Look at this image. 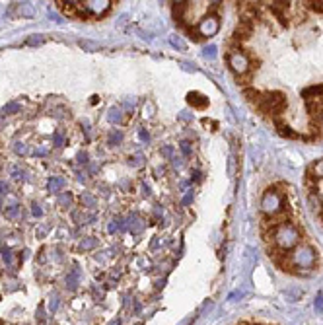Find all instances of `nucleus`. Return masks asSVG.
Wrapping results in <instances>:
<instances>
[{
    "label": "nucleus",
    "mask_w": 323,
    "mask_h": 325,
    "mask_svg": "<svg viewBox=\"0 0 323 325\" xmlns=\"http://www.w3.org/2000/svg\"><path fill=\"white\" fill-rule=\"evenodd\" d=\"M16 152H18V154H25V152H27V148H25L23 144H18V146H16Z\"/></svg>",
    "instance_id": "obj_42"
},
{
    "label": "nucleus",
    "mask_w": 323,
    "mask_h": 325,
    "mask_svg": "<svg viewBox=\"0 0 323 325\" xmlns=\"http://www.w3.org/2000/svg\"><path fill=\"white\" fill-rule=\"evenodd\" d=\"M139 137H140V140H144V142H148V140H150V135H148L146 131H140Z\"/></svg>",
    "instance_id": "obj_38"
},
{
    "label": "nucleus",
    "mask_w": 323,
    "mask_h": 325,
    "mask_svg": "<svg viewBox=\"0 0 323 325\" xmlns=\"http://www.w3.org/2000/svg\"><path fill=\"white\" fill-rule=\"evenodd\" d=\"M20 109H22V107H20V103H16V101H10V103H8V105L2 109V113H4V115H14V113H18Z\"/></svg>",
    "instance_id": "obj_18"
},
{
    "label": "nucleus",
    "mask_w": 323,
    "mask_h": 325,
    "mask_svg": "<svg viewBox=\"0 0 323 325\" xmlns=\"http://www.w3.org/2000/svg\"><path fill=\"white\" fill-rule=\"evenodd\" d=\"M179 148H181L183 156H187V158H189V156H191V152H193V150H191V142H187V140H183V142L179 144Z\"/></svg>",
    "instance_id": "obj_30"
},
{
    "label": "nucleus",
    "mask_w": 323,
    "mask_h": 325,
    "mask_svg": "<svg viewBox=\"0 0 323 325\" xmlns=\"http://www.w3.org/2000/svg\"><path fill=\"white\" fill-rule=\"evenodd\" d=\"M193 179H195V181H197V179H199V171H195V173H193V175H191V181H193Z\"/></svg>",
    "instance_id": "obj_46"
},
{
    "label": "nucleus",
    "mask_w": 323,
    "mask_h": 325,
    "mask_svg": "<svg viewBox=\"0 0 323 325\" xmlns=\"http://www.w3.org/2000/svg\"><path fill=\"white\" fill-rule=\"evenodd\" d=\"M121 230H125V222H123V218H113V222L109 224V232H121Z\"/></svg>",
    "instance_id": "obj_19"
},
{
    "label": "nucleus",
    "mask_w": 323,
    "mask_h": 325,
    "mask_svg": "<svg viewBox=\"0 0 323 325\" xmlns=\"http://www.w3.org/2000/svg\"><path fill=\"white\" fill-rule=\"evenodd\" d=\"M218 29H220V22H218V18L214 14L203 16L199 25H197V33L201 37H214L218 33Z\"/></svg>",
    "instance_id": "obj_5"
},
{
    "label": "nucleus",
    "mask_w": 323,
    "mask_h": 325,
    "mask_svg": "<svg viewBox=\"0 0 323 325\" xmlns=\"http://www.w3.org/2000/svg\"><path fill=\"white\" fill-rule=\"evenodd\" d=\"M6 191H8V185L4 181H0V193H6Z\"/></svg>",
    "instance_id": "obj_45"
},
{
    "label": "nucleus",
    "mask_w": 323,
    "mask_h": 325,
    "mask_svg": "<svg viewBox=\"0 0 323 325\" xmlns=\"http://www.w3.org/2000/svg\"><path fill=\"white\" fill-rule=\"evenodd\" d=\"M80 279H82V271H80V267H78V265H74V267L70 269V273L67 275V288H69L70 292H74V290L78 288Z\"/></svg>",
    "instance_id": "obj_8"
},
{
    "label": "nucleus",
    "mask_w": 323,
    "mask_h": 325,
    "mask_svg": "<svg viewBox=\"0 0 323 325\" xmlns=\"http://www.w3.org/2000/svg\"><path fill=\"white\" fill-rule=\"evenodd\" d=\"M29 45H41L43 43V37L39 35V37H29V41H27Z\"/></svg>",
    "instance_id": "obj_36"
},
{
    "label": "nucleus",
    "mask_w": 323,
    "mask_h": 325,
    "mask_svg": "<svg viewBox=\"0 0 323 325\" xmlns=\"http://www.w3.org/2000/svg\"><path fill=\"white\" fill-rule=\"evenodd\" d=\"M191 201H193V193H189V195L185 197V199H183V205H189Z\"/></svg>",
    "instance_id": "obj_44"
},
{
    "label": "nucleus",
    "mask_w": 323,
    "mask_h": 325,
    "mask_svg": "<svg viewBox=\"0 0 323 325\" xmlns=\"http://www.w3.org/2000/svg\"><path fill=\"white\" fill-rule=\"evenodd\" d=\"M97 244H99L97 238H84V240L80 242L78 247H80L82 251H90V249H95V247H97Z\"/></svg>",
    "instance_id": "obj_12"
},
{
    "label": "nucleus",
    "mask_w": 323,
    "mask_h": 325,
    "mask_svg": "<svg viewBox=\"0 0 323 325\" xmlns=\"http://www.w3.org/2000/svg\"><path fill=\"white\" fill-rule=\"evenodd\" d=\"M152 115H154V103L148 101V103L144 105V117H152Z\"/></svg>",
    "instance_id": "obj_34"
},
{
    "label": "nucleus",
    "mask_w": 323,
    "mask_h": 325,
    "mask_svg": "<svg viewBox=\"0 0 323 325\" xmlns=\"http://www.w3.org/2000/svg\"><path fill=\"white\" fill-rule=\"evenodd\" d=\"M310 171L316 175V177H323V160H320V162H316L312 167H310Z\"/></svg>",
    "instance_id": "obj_23"
},
{
    "label": "nucleus",
    "mask_w": 323,
    "mask_h": 325,
    "mask_svg": "<svg viewBox=\"0 0 323 325\" xmlns=\"http://www.w3.org/2000/svg\"><path fill=\"white\" fill-rule=\"evenodd\" d=\"M284 294H286L288 302H298V300L302 298V294H304V292H302L300 288H290V290H286Z\"/></svg>",
    "instance_id": "obj_15"
},
{
    "label": "nucleus",
    "mask_w": 323,
    "mask_h": 325,
    "mask_svg": "<svg viewBox=\"0 0 323 325\" xmlns=\"http://www.w3.org/2000/svg\"><path fill=\"white\" fill-rule=\"evenodd\" d=\"M273 123H275V127H277V131L282 135V137H286V139H300V135L298 133H294L284 121H282V117H275L273 119Z\"/></svg>",
    "instance_id": "obj_9"
},
{
    "label": "nucleus",
    "mask_w": 323,
    "mask_h": 325,
    "mask_svg": "<svg viewBox=\"0 0 323 325\" xmlns=\"http://www.w3.org/2000/svg\"><path fill=\"white\" fill-rule=\"evenodd\" d=\"M125 107L133 111V107H135V99H127V101H125Z\"/></svg>",
    "instance_id": "obj_41"
},
{
    "label": "nucleus",
    "mask_w": 323,
    "mask_h": 325,
    "mask_svg": "<svg viewBox=\"0 0 323 325\" xmlns=\"http://www.w3.org/2000/svg\"><path fill=\"white\" fill-rule=\"evenodd\" d=\"M316 312H318V314H322L323 312V292H320L318 298H316Z\"/></svg>",
    "instance_id": "obj_32"
},
{
    "label": "nucleus",
    "mask_w": 323,
    "mask_h": 325,
    "mask_svg": "<svg viewBox=\"0 0 323 325\" xmlns=\"http://www.w3.org/2000/svg\"><path fill=\"white\" fill-rule=\"evenodd\" d=\"M171 163H173V165H175V167H181V158H177V156H173V158H171Z\"/></svg>",
    "instance_id": "obj_40"
},
{
    "label": "nucleus",
    "mask_w": 323,
    "mask_h": 325,
    "mask_svg": "<svg viewBox=\"0 0 323 325\" xmlns=\"http://www.w3.org/2000/svg\"><path fill=\"white\" fill-rule=\"evenodd\" d=\"M18 212H20V207H18V205H12V207L6 209V218H16Z\"/></svg>",
    "instance_id": "obj_28"
},
{
    "label": "nucleus",
    "mask_w": 323,
    "mask_h": 325,
    "mask_svg": "<svg viewBox=\"0 0 323 325\" xmlns=\"http://www.w3.org/2000/svg\"><path fill=\"white\" fill-rule=\"evenodd\" d=\"M109 123H121V119H123V113H121V107H111L109 109Z\"/></svg>",
    "instance_id": "obj_17"
},
{
    "label": "nucleus",
    "mask_w": 323,
    "mask_h": 325,
    "mask_svg": "<svg viewBox=\"0 0 323 325\" xmlns=\"http://www.w3.org/2000/svg\"><path fill=\"white\" fill-rule=\"evenodd\" d=\"M304 10H312L316 14H323V2H300Z\"/></svg>",
    "instance_id": "obj_13"
},
{
    "label": "nucleus",
    "mask_w": 323,
    "mask_h": 325,
    "mask_svg": "<svg viewBox=\"0 0 323 325\" xmlns=\"http://www.w3.org/2000/svg\"><path fill=\"white\" fill-rule=\"evenodd\" d=\"M228 63H230V69L238 74V78L245 76L251 72V57L245 53V51H234L228 53Z\"/></svg>",
    "instance_id": "obj_4"
},
{
    "label": "nucleus",
    "mask_w": 323,
    "mask_h": 325,
    "mask_svg": "<svg viewBox=\"0 0 323 325\" xmlns=\"http://www.w3.org/2000/svg\"><path fill=\"white\" fill-rule=\"evenodd\" d=\"M298 242H300V230L292 222H286L275 230L271 247H277L280 251H290L292 247L298 245Z\"/></svg>",
    "instance_id": "obj_3"
},
{
    "label": "nucleus",
    "mask_w": 323,
    "mask_h": 325,
    "mask_svg": "<svg viewBox=\"0 0 323 325\" xmlns=\"http://www.w3.org/2000/svg\"><path fill=\"white\" fill-rule=\"evenodd\" d=\"M70 201H72V195H70V193H63V195L59 197V205H61V207H69Z\"/></svg>",
    "instance_id": "obj_27"
},
{
    "label": "nucleus",
    "mask_w": 323,
    "mask_h": 325,
    "mask_svg": "<svg viewBox=\"0 0 323 325\" xmlns=\"http://www.w3.org/2000/svg\"><path fill=\"white\" fill-rule=\"evenodd\" d=\"M169 43L175 47V49H179V51H185V49H187L185 41L181 37H177V35H171V37H169Z\"/></svg>",
    "instance_id": "obj_21"
},
{
    "label": "nucleus",
    "mask_w": 323,
    "mask_h": 325,
    "mask_svg": "<svg viewBox=\"0 0 323 325\" xmlns=\"http://www.w3.org/2000/svg\"><path fill=\"white\" fill-rule=\"evenodd\" d=\"M127 226H129L131 234H140L142 228H144V222H142V218H140L139 214H131L129 220H127Z\"/></svg>",
    "instance_id": "obj_11"
},
{
    "label": "nucleus",
    "mask_w": 323,
    "mask_h": 325,
    "mask_svg": "<svg viewBox=\"0 0 323 325\" xmlns=\"http://www.w3.org/2000/svg\"><path fill=\"white\" fill-rule=\"evenodd\" d=\"M162 158H171L173 156V146H163L160 150Z\"/></svg>",
    "instance_id": "obj_31"
},
{
    "label": "nucleus",
    "mask_w": 323,
    "mask_h": 325,
    "mask_svg": "<svg viewBox=\"0 0 323 325\" xmlns=\"http://www.w3.org/2000/svg\"><path fill=\"white\" fill-rule=\"evenodd\" d=\"M179 117H181V119H183V121H189V115H187V113H185V111H183V113H181V115H179Z\"/></svg>",
    "instance_id": "obj_47"
},
{
    "label": "nucleus",
    "mask_w": 323,
    "mask_h": 325,
    "mask_svg": "<svg viewBox=\"0 0 323 325\" xmlns=\"http://www.w3.org/2000/svg\"><path fill=\"white\" fill-rule=\"evenodd\" d=\"M53 142H55V146H63V133L61 131L53 135Z\"/></svg>",
    "instance_id": "obj_35"
},
{
    "label": "nucleus",
    "mask_w": 323,
    "mask_h": 325,
    "mask_svg": "<svg viewBox=\"0 0 323 325\" xmlns=\"http://www.w3.org/2000/svg\"><path fill=\"white\" fill-rule=\"evenodd\" d=\"M78 162H80V163H88V154H80V156H78Z\"/></svg>",
    "instance_id": "obj_43"
},
{
    "label": "nucleus",
    "mask_w": 323,
    "mask_h": 325,
    "mask_svg": "<svg viewBox=\"0 0 323 325\" xmlns=\"http://www.w3.org/2000/svg\"><path fill=\"white\" fill-rule=\"evenodd\" d=\"M302 97H304V101H316V99H320L323 97V84H314V86H308V88H304L302 90Z\"/></svg>",
    "instance_id": "obj_7"
},
{
    "label": "nucleus",
    "mask_w": 323,
    "mask_h": 325,
    "mask_svg": "<svg viewBox=\"0 0 323 325\" xmlns=\"http://www.w3.org/2000/svg\"><path fill=\"white\" fill-rule=\"evenodd\" d=\"M63 185H65V181H63L61 177H51V179H49V191H51V193H59V191L63 189Z\"/></svg>",
    "instance_id": "obj_14"
},
{
    "label": "nucleus",
    "mask_w": 323,
    "mask_h": 325,
    "mask_svg": "<svg viewBox=\"0 0 323 325\" xmlns=\"http://www.w3.org/2000/svg\"><path fill=\"white\" fill-rule=\"evenodd\" d=\"M82 203H84L86 207H90V209L95 207V199H93L90 193H84V195H82Z\"/></svg>",
    "instance_id": "obj_25"
},
{
    "label": "nucleus",
    "mask_w": 323,
    "mask_h": 325,
    "mask_svg": "<svg viewBox=\"0 0 323 325\" xmlns=\"http://www.w3.org/2000/svg\"><path fill=\"white\" fill-rule=\"evenodd\" d=\"M290 263H292V275H308L312 269H316L318 253L312 245L304 244L290 253Z\"/></svg>",
    "instance_id": "obj_1"
},
{
    "label": "nucleus",
    "mask_w": 323,
    "mask_h": 325,
    "mask_svg": "<svg viewBox=\"0 0 323 325\" xmlns=\"http://www.w3.org/2000/svg\"><path fill=\"white\" fill-rule=\"evenodd\" d=\"M187 101H189V105H193L195 109H205L208 105V97H205L203 93H199V92L187 93Z\"/></svg>",
    "instance_id": "obj_10"
},
{
    "label": "nucleus",
    "mask_w": 323,
    "mask_h": 325,
    "mask_svg": "<svg viewBox=\"0 0 323 325\" xmlns=\"http://www.w3.org/2000/svg\"><path fill=\"white\" fill-rule=\"evenodd\" d=\"M203 55H205V57H207V59H214V57H216V47H214V45L207 47V49H205V53H203Z\"/></svg>",
    "instance_id": "obj_33"
},
{
    "label": "nucleus",
    "mask_w": 323,
    "mask_h": 325,
    "mask_svg": "<svg viewBox=\"0 0 323 325\" xmlns=\"http://www.w3.org/2000/svg\"><path fill=\"white\" fill-rule=\"evenodd\" d=\"M31 212H33L35 216H41V214H43V210L39 209V205H33V207H31Z\"/></svg>",
    "instance_id": "obj_37"
},
{
    "label": "nucleus",
    "mask_w": 323,
    "mask_h": 325,
    "mask_svg": "<svg viewBox=\"0 0 323 325\" xmlns=\"http://www.w3.org/2000/svg\"><path fill=\"white\" fill-rule=\"evenodd\" d=\"M20 14H22V16H27V18H31V16L35 14V10H33V6H31L29 2H25V4L20 6Z\"/></svg>",
    "instance_id": "obj_22"
},
{
    "label": "nucleus",
    "mask_w": 323,
    "mask_h": 325,
    "mask_svg": "<svg viewBox=\"0 0 323 325\" xmlns=\"http://www.w3.org/2000/svg\"><path fill=\"white\" fill-rule=\"evenodd\" d=\"M80 47L86 49V51H99V45L93 43V41H88V39H82V41H80Z\"/></svg>",
    "instance_id": "obj_24"
},
{
    "label": "nucleus",
    "mask_w": 323,
    "mask_h": 325,
    "mask_svg": "<svg viewBox=\"0 0 323 325\" xmlns=\"http://www.w3.org/2000/svg\"><path fill=\"white\" fill-rule=\"evenodd\" d=\"M121 142H123V133L121 131H111V135L107 139V144L115 146V144H121Z\"/></svg>",
    "instance_id": "obj_20"
},
{
    "label": "nucleus",
    "mask_w": 323,
    "mask_h": 325,
    "mask_svg": "<svg viewBox=\"0 0 323 325\" xmlns=\"http://www.w3.org/2000/svg\"><path fill=\"white\" fill-rule=\"evenodd\" d=\"M243 95L251 101V103H257V99H259V95H261V92L259 90H255V88H243Z\"/></svg>",
    "instance_id": "obj_16"
},
{
    "label": "nucleus",
    "mask_w": 323,
    "mask_h": 325,
    "mask_svg": "<svg viewBox=\"0 0 323 325\" xmlns=\"http://www.w3.org/2000/svg\"><path fill=\"white\" fill-rule=\"evenodd\" d=\"M261 210L265 216H277L278 212H290L292 214V207L286 199L284 193L277 191V187H269L265 193H263V199H261Z\"/></svg>",
    "instance_id": "obj_2"
},
{
    "label": "nucleus",
    "mask_w": 323,
    "mask_h": 325,
    "mask_svg": "<svg viewBox=\"0 0 323 325\" xmlns=\"http://www.w3.org/2000/svg\"><path fill=\"white\" fill-rule=\"evenodd\" d=\"M251 33H253V23L240 22L238 25H236V29H234V41L242 43V41L249 39V37H251Z\"/></svg>",
    "instance_id": "obj_6"
},
{
    "label": "nucleus",
    "mask_w": 323,
    "mask_h": 325,
    "mask_svg": "<svg viewBox=\"0 0 323 325\" xmlns=\"http://www.w3.org/2000/svg\"><path fill=\"white\" fill-rule=\"evenodd\" d=\"M47 152H49L47 148H37V150H35L33 154H35V156H47Z\"/></svg>",
    "instance_id": "obj_39"
},
{
    "label": "nucleus",
    "mask_w": 323,
    "mask_h": 325,
    "mask_svg": "<svg viewBox=\"0 0 323 325\" xmlns=\"http://www.w3.org/2000/svg\"><path fill=\"white\" fill-rule=\"evenodd\" d=\"M2 261H4L6 265H12V251H10L8 247H2Z\"/></svg>",
    "instance_id": "obj_29"
},
{
    "label": "nucleus",
    "mask_w": 323,
    "mask_h": 325,
    "mask_svg": "<svg viewBox=\"0 0 323 325\" xmlns=\"http://www.w3.org/2000/svg\"><path fill=\"white\" fill-rule=\"evenodd\" d=\"M129 163H131L133 167H140V165L144 163V158H142V154H135L133 158H129Z\"/></svg>",
    "instance_id": "obj_26"
}]
</instances>
